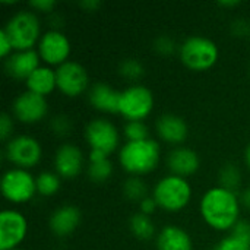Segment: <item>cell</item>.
I'll use <instances>...</instances> for the list:
<instances>
[{"label": "cell", "instance_id": "cell-1", "mask_svg": "<svg viewBox=\"0 0 250 250\" xmlns=\"http://www.w3.org/2000/svg\"><path fill=\"white\" fill-rule=\"evenodd\" d=\"M240 198L236 192L221 186L208 189L199 205L204 221L217 231H231L240 221Z\"/></svg>", "mask_w": 250, "mask_h": 250}, {"label": "cell", "instance_id": "cell-2", "mask_svg": "<svg viewBox=\"0 0 250 250\" xmlns=\"http://www.w3.org/2000/svg\"><path fill=\"white\" fill-rule=\"evenodd\" d=\"M160 160V145L151 138L138 142H126L119 151V163L122 168L136 177L154 171L158 167Z\"/></svg>", "mask_w": 250, "mask_h": 250}, {"label": "cell", "instance_id": "cell-3", "mask_svg": "<svg viewBox=\"0 0 250 250\" xmlns=\"http://www.w3.org/2000/svg\"><path fill=\"white\" fill-rule=\"evenodd\" d=\"M152 198L158 208L167 212H179L189 205L192 199V186L188 179L168 174L157 182Z\"/></svg>", "mask_w": 250, "mask_h": 250}, {"label": "cell", "instance_id": "cell-4", "mask_svg": "<svg viewBox=\"0 0 250 250\" xmlns=\"http://www.w3.org/2000/svg\"><path fill=\"white\" fill-rule=\"evenodd\" d=\"M182 63L195 72H205L215 66L220 57L218 45L207 37L192 35L179 47Z\"/></svg>", "mask_w": 250, "mask_h": 250}, {"label": "cell", "instance_id": "cell-5", "mask_svg": "<svg viewBox=\"0 0 250 250\" xmlns=\"http://www.w3.org/2000/svg\"><path fill=\"white\" fill-rule=\"evenodd\" d=\"M3 31L10 38L15 51L34 50V45L38 44L41 38L40 19L32 10H19L16 12L6 23Z\"/></svg>", "mask_w": 250, "mask_h": 250}, {"label": "cell", "instance_id": "cell-6", "mask_svg": "<svg viewBox=\"0 0 250 250\" xmlns=\"http://www.w3.org/2000/svg\"><path fill=\"white\" fill-rule=\"evenodd\" d=\"M154 110V94L149 88L133 83L120 91L119 114L127 122H144Z\"/></svg>", "mask_w": 250, "mask_h": 250}, {"label": "cell", "instance_id": "cell-7", "mask_svg": "<svg viewBox=\"0 0 250 250\" xmlns=\"http://www.w3.org/2000/svg\"><path fill=\"white\" fill-rule=\"evenodd\" d=\"M0 189L6 201L18 205L26 204L37 193V180L28 170L12 167L3 173Z\"/></svg>", "mask_w": 250, "mask_h": 250}, {"label": "cell", "instance_id": "cell-8", "mask_svg": "<svg viewBox=\"0 0 250 250\" xmlns=\"http://www.w3.org/2000/svg\"><path fill=\"white\" fill-rule=\"evenodd\" d=\"M6 158L18 168H32L42 157V148L40 142L29 135H19L12 138L6 144Z\"/></svg>", "mask_w": 250, "mask_h": 250}, {"label": "cell", "instance_id": "cell-9", "mask_svg": "<svg viewBox=\"0 0 250 250\" xmlns=\"http://www.w3.org/2000/svg\"><path fill=\"white\" fill-rule=\"evenodd\" d=\"M85 139L92 151H100L110 157L120 144L117 127L107 119H94L85 127Z\"/></svg>", "mask_w": 250, "mask_h": 250}, {"label": "cell", "instance_id": "cell-10", "mask_svg": "<svg viewBox=\"0 0 250 250\" xmlns=\"http://www.w3.org/2000/svg\"><path fill=\"white\" fill-rule=\"evenodd\" d=\"M38 56L42 62L51 66H62L69 62L72 45L69 38L59 29H50L44 32L38 41Z\"/></svg>", "mask_w": 250, "mask_h": 250}, {"label": "cell", "instance_id": "cell-11", "mask_svg": "<svg viewBox=\"0 0 250 250\" xmlns=\"http://www.w3.org/2000/svg\"><path fill=\"white\" fill-rule=\"evenodd\" d=\"M57 89L70 98L79 97L88 88L89 78L86 69L78 62H66L56 69Z\"/></svg>", "mask_w": 250, "mask_h": 250}, {"label": "cell", "instance_id": "cell-12", "mask_svg": "<svg viewBox=\"0 0 250 250\" xmlns=\"http://www.w3.org/2000/svg\"><path fill=\"white\" fill-rule=\"evenodd\" d=\"M28 234L26 217L16 209H4L0 214V250L18 249Z\"/></svg>", "mask_w": 250, "mask_h": 250}, {"label": "cell", "instance_id": "cell-13", "mask_svg": "<svg viewBox=\"0 0 250 250\" xmlns=\"http://www.w3.org/2000/svg\"><path fill=\"white\" fill-rule=\"evenodd\" d=\"M13 116L26 125L41 122L48 113V104L45 97L37 95L34 92L25 91L19 94L12 104Z\"/></svg>", "mask_w": 250, "mask_h": 250}, {"label": "cell", "instance_id": "cell-14", "mask_svg": "<svg viewBox=\"0 0 250 250\" xmlns=\"http://www.w3.org/2000/svg\"><path fill=\"white\" fill-rule=\"evenodd\" d=\"M85 166V157L79 146L73 144H63L54 154V170L62 179L78 177Z\"/></svg>", "mask_w": 250, "mask_h": 250}, {"label": "cell", "instance_id": "cell-15", "mask_svg": "<svg viewBox=\"0 0 250 250\" xmlns=\"http://www.w3.org/2000/svg\"><path fill=\"white\" fill-rule=\"evenodd\" d=\"M167 167L171 174L188 179L199 170L201 160L195 149L189 146H177L170 151L167 157Z\"/></svg>", "mask_w": 250, "mask_h": 250}, {"label": "cell", "instance_id": "cell-16", "mask_svg": "<svg viewBox=\"0 0 250 250\" xmlns=\"http://www.w3.org/2000/svg\"><path fill=\"white\" fill-rule=\"evenodd\" d=\"M40 67V56L35 50L15 51L4 62V70L18 81H26Z\"/></svg>", "mask_w": 250, "mask_h": 250}, {"label": "cell", "instance_id": "cell-17", "mask_svg": "<svg viewBox=\"0 0 250 250\" xmlns=\"http://www.w3.org/2000/svg\"><path fill=\"white\" fill-rule=\"evenodd\" d=\"M155 127L160 139L171 145H182L189 136V126L185 119L173 113L163 114Z\"/></svg>", "mask_w": 250, "mask_h": 250}, {"label": "cell", "instance_id": "cell-18", "mask_svg": "<svg viewBox=\"0 0 250 250\" xmlns=\"http://www.w3.org/2000/svg\"><path fill=\"white\" fill-rule=\"evenodd\" d=\"M81 223V211L75 205H63L57 208L48 221L50 230L57 237H66L72 234Z\"/></svg>", "mask_w": 250, "mask_h": 250}, {"label": "cell", "instance_id": "cell-19", "mask_svg": "<svg viewBox=\"0 0 250 250\" xmlns=\"http://www.w3.org/2000/svg\"><path fill=\"white\" fill-rule=\"evenodd\" d=\"M88 100L91 105L103 113L116 114L119 113V104H120V91H116L110 85L104 82H97L89 88Z\"/></svg>", "mask_w": 250, "mask_h": 250}, {"label": "cell", "instance_id": "cell-20", "mask_svg": "<svg viewBox=\"0 0 250 250\" xmlns=\"http://www.w3.org/2000/svg\"><path fill=\"white\" fill-rule=\"evenodd\" d=\"M157 250H193V243L186 230L167 226L157 236Z\"/></svg>", "mask_w": 250, "mask_h": 250}, {"label": "cell", "instance_id": "cell-21", "mask_svg": "<svg viewBox=\"0 0 250 250\" xmlns=\"http://www.w3.org/2000/svg\"><path fill=\"white\" fill-rule=\"evenodd\" d=\"M26 91L34 92L41 97L50 95L57 88V79H56V69L40 66L26 81Z\"/></svg>", "mask_w": 250, "mask_h": 250}, {"label": "cell", "instance_id": "cell-22", "mask_svg": "<svg viewBox=\"0 0 250 250\" xmlns=\"http://www.w3.org/2000/svg\"><path fill=\"white\" fill-rule=\"evenodd\" d=\"M129 229L132 234L139 240H151L155 234V227L151 217L142 212H136L135 215H132L129 221Z\"/></svg>", "mask_w": 250, "mask_h": 250}, {"label": "cell", "instance_id": "cell-23", "mask_svg": "<svg viewBox=\"0 0 250 250\" xmlns=\"http://www.w3.org/2000/svg\"><path fill=\"white\" fill-rule=\"evenodd\" d=\"M60 176L54 171H42L40 173L35 180H37V193L41 196H53L59 192L60 189Z\"/></svg>", "mask_w": 250, "mask_h": 250}, {"label": "cell", "instance_id": "cell-24", "mask_svg": "<svg viewBox=\"0 0 250 250\" xmlns=\"http://www.w3.org/2000/svg\"><path fill=\"white\" fill-rule=\"evenodd\" d=\"M88 177L95 183L107 182L113 174V164L110 158H103L97 161H88Z\"/></svg>", "mask_w": 250, "mask_h": 250}, {"label": "cell", "instance_id": "cell-25", "mask_svg": "<svg viewBox=\"0 0 250 250\" xmlns=\"http://www.w3.org/2000/svg\"><path fill=\"white\" fill-rule=\"evenodd\" d=\"M218 186L236 192V189L240 188L242 183V173L237 166L234 164H226L221 167L218 173Z\"/></svg>", "mask_w": 250, "mask_h": 250}, {"label": "cell", "instance_id": "cell-26", "mask_svg": "<svg viewBox=\"0 0 250 250\" xmlns=\"http://www.w3.org/2000/svg\"><path fill=\"white\" fill-rule=\"evenodd\" d=\"M123 195L130 202H138L139 204L141 201H144L148 196L146 195V185H145V182L141 177L130 176L123 183Z\"/></svg>", "mask_w": 250, "mask_h": 250}, {"label": "cell", "instance_id": "cell-27", "mask_svg": "<svg viewBox=\"0 0 250 250\" xmlns=\"http://www.w3.org/2000/svg\"><path fill=\"white\" fill-rule=\"evenodd\" d=\"M144 64L136 59H125L119 64V73L127 81H138L144 76Z\"/></svg>", "mask_w": 250, "mask_h": 250}, {"label": "cell", "instance_id": "cell-28", "mask_svg": "<svg viewBox=\"0 0 250 250\" xmlns=\"http://www.w3.org/2000/svg\"><path fill=\"white\" fill-rule=\"evenodd\" d=\"M123 132H125L127 142H138V141L149 139L148 126L144 122H127L123 127Z\"/></svg>", "mask_w": 250, "mask_h": 250}, {"label": "cell", "instance_id": "cell-29", "mask_svg": "<svg viewBox=\"0 0 250 250\" xmlns=\"http://www.w3.org/2000/svg\"><path fill=\"white\" fill-rule=\"evenodd\" d=\"M154 50L160 54V56H173L177 50V45L174 42V40L168 35H160L155 41H154Z\"/></svg>", "mask_w": 250, "mask_h": 250}, {"label": "cell", "instance_id": "cell-30", "mask_svg": "<svg viewBox=\"0 0 250 250\" xmlns=\"http://www.w3.org/2000/svg\"><path fill=\"white\" fill-rule=\"evenodd\" d=\"M212 250H250V243L233 236V234H229Z\"/></svg>", "mask_w": 250, "mask_h": 250}, {"label": "cell", "instance_id": "cell-31", "mask_svg": "<svg viewBox=\"0 0 250 250\" xmlns=\"http://www.w3.org/2000/svg\"><path fill=\"white\" fill-rule=\"evenodd\" d=\"M51 130L57 135V136H66L70 133L72 130V122L69 120L67 116L64 114H60V116H56L53 120H51Z\"/></svg>", "mask_w": 250, "mask_h": 250}, {"label": "cell", "instance_id": "cell-32", "mask_svg": "<svg viewBox=\"0 0 250 250\" xmlns=\"http://www.w3.org/2000/svg\"><path fill=\"white\" fill-rule=\"evenodd\" d=\"M12 132H13V120L10 117V114L3 113L0 117V138L3 142H9L12 138Z\"/></svg>", "mask_w": 250, "mask_h": 250}, {"label": "cell", "instance_id": "cell-33", "mask_svg": "<svg viewBox=\"0 0 250 250\" xmlns=\"http://www.w3.org/2000/svg\"><path fill=\"white\" fill-rule=\"evenodd\" d=\"M230 234H233V236H236V237H239V239L250 243V223L249 221H245V220H240L231 229Z\"/></svg>", "mask_w": 250, "mask_h": 250}, {"label": "cell", "instance_id": "cell-34", "mask_svg": "<svg viewBox=\"0 0 250 250\" xmlns=\"http://www.w3.org/2000/svg\"><path fill=\"white\" fill-rule=\"evenodd\" d=\"M29 7L41 13H50L56 7V1L54 0H31Z\"/></svg>", "mask_w": 250, "mask_h": 250}, {"label": "cell", "instance_id": "cell-35", "mask_svg": "<svg viewBox=\"0 0 250 250\" xmlns=\"http://www.w3.org/2000/svg\"><path fill=\"white\" fill-rule=\"evenodd\" d=\"M15 48H13V44H12V41H10V38L7 37V34L1 29L0 31V56L3 57V59H7L9 56H12Z\"/></svg>", "mask_w": 250, "mask_h": 250}, {"label": "cell", "instance_id": "cell-36", "mask_svg": "<svg viewBox=\"0 0 250 250\" xmlns=\"http://www.w3.org/2000/svg\"><path fill=\"white\" fill-rule=\"evenodd\" d=\"M157 208H158V205H157V202H155V199L152 196H146L144 201L139 202V212H142V214H145L148 217L151 214H154Z\"/></svg>", "mask_w": 250, "mask_h": 250}, {"label": "cell", "instance_id": "cell-37", "mask_svg": "<svg viewBox=\"0 0 250 250\" xmlns=\"http://www.w3.org/2000/svg\"><path fill=\"white\" fill-rule=\"evenodd\" d=\"M248 31H249L250 34V28L248 26V22H246V21L237 19L236 22H233V34H234V35L242 37V35H245Z\"/></svg>", "mask_w": 250, "mask_h": 250}, {"label": "cell", "instance_id": "cell-38", "mask_svg": "<svg viewBox=\"0 0 250 250\" xmlns=\"http://www.w3.org/2000/svg\"><path fill=\"white\" fill-rule=\"evenodd\" d=\"M79 6L86 12H95L101 7V1L100 0H85V1H81Z\"/></svg>", "mask_w": 250, "mask_h": 250}, {"label": "cell", "instance_id": "cell-39", "mask_svg": "<svg viewBox=\"0 0 250 250\" xmlns=\"http://www.w3.org/2000/svg\"><path fill=\"white\" fill-rule=\"evenodd\" d=\"M240 204H242V207H245L246 209L250 211V186L242 192V195H240Z\"/></svg>", "mask_w": 250, "mask_h": 250}, {"label": "cell", "instance_id": "cell-40", "mask_svg": "<svg viewBox=\"0 0 250 250\" xmlns=\"http://www.w3.org/2000/svg\"><path fill=\"white\" fill-rule=\"evenodd\" d=\"M218 4L221 7H236V6L240 4V1H220Z\"/></svg>", "mask_w": 250, "mask_h": 250}, {"label": "cell", "instance_id": "cell-41", "mask_svg": "<svg viewBox=\"0 0 250 250\" xmlns=\"http://www.w3.org/2000/svg\"><path fill=\"white\" fill-rule=\"evenodd\" d=\"M245 163H246L248 168L250 170V144L246 146V149H245Z\"/></svg>", "mask_w": 250, "mask_h": 250}, {"label": "cell", "instance_id": "cell-42", "mask_svg": "<svg viewBox=\"0 0 250 250\" xmlns=\"http://www.w3.org/2000/svg\"><path fill=\"white\" fill-rule=\"evenodd\" d=\"M13 250H22V249H13Z\"/></svg>", "mask_w": 250, "mask_h": 250}, {"label": "cell", "instance_id": "cell-43", "mask_svg": "<svg viewBox=\"0 0 250 250\" xmlns=\"http://www.w3.org/2000/svg\"><path fill=\"white\" fill-rule=\"evenodd\" d=\"M249 35H250V34H249Z\"/></svg>", "mask_w": 250, "mask_h": 250}]
</instances>
